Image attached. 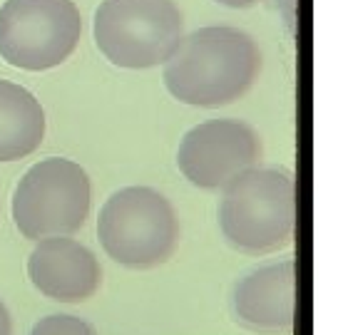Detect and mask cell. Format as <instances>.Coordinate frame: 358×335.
Wrapping results in <instances>:
<instances>
[{"label":"cell","instance_id":"1","mask_svg":"<svg viewBox=\"0 0 358 335\" xmlns=\"http://www.w3.org/2000/svg\"><path fill=\"white\" fill-rule=\"evenodd\" d=\"M262 70V52L249 33L209 25L182 38L164 62V84L192 107H222L239 100Z\"/></svg>","mask_w":358,"mask_h":335},{"label":"cell","instance_id":"2","mask_svg":"<svg viewBox=\"0 0 358 335\" xmlns=\"http://www.w3.org/2000/svg\"><path fill=\"white\" fill-rule=\"evenodd\" d=\"M219 229L241 253H274L296 229V184L286 169L254 167L224 186Z\"/></svg>","mask_w":358,"mask_h":335},{"label":"cell","instance_id":"3","mask_svg":"<svg viewBox=\"0 0 358 335\" xmlns=\"http://www.w3.org/2000/svg\"><path fill=\"white\" fill-rule=\"evenodd\" d=\"M97 236L112 261L142 271L174 253L179 221L164 194L150 186H124L100 209Z\"/></svg>","mask_w":358,"mask_h":335},{"label":"cell","instance_id":"4","mask_svg":"<svg viewBox=\"0 0 358 335\" xmlns=\"http://www.w3.org/2000/svg\"><path fill=\"white\" fill-rule=\"evenodd\" d=\"M92 33L112 65L150 70L174 55L185 38V17L174 0H102Z\"/></svg>","mask_w":358,"mask_h":335},{"label":"cell","instance_id":"5","mask_svg":"<svg viewBox=\"0 0 358 335\" xmlns=\"http://www.w3.org/2000/svg\"><path fill=\"white\" fill-rule=\"evenodd\" d=\"M90 177L78 162L50 156L33 164L13 194V221L25 239L70 236L90 214Z\"/></svg>","mask_w":358,"mask_h":335},{"label":"cell","instance_id":"6","mask_svg":"<svg viewBox=\"0 0 358 335\" xmlns=\"http://www.w3.org/2000/svg\"><path fill=\"white\" fill-rule=\"evenodd\" d=\"M83 17L73 0H6L0 6V57L28 73H43L73 55Z\"/></svg>","mask_w":358,"mask_h":335},{"label":"cell","instance_id":"7","mask_svg":"<svg viewBox=\"0 0 358 335\" xmlns=\"http://www.w3.org/2000/svg\"><path fill=\"white\" fill-rule=\"evenodd\" d=\"M262 137L239 119H209L185 134L177 167L189 184L217 191L262 164Z\"/></svg>","mask_w":358,"mask_h":335},{"label":"cell","instance_id":"8","mask_svg":"<svg viewBox=\"0 0 358 335\" xmlns=\"http://www.w3.org/2000/svg\"><path fill=\"white\" fill-rule=\"evenodd\" d=\"M28 276L45 298L57 303H83L95 296L102 268L87 246L67 236H50L35 244Z\"/></svg>","mask_w":358,"mask_h":335},{"label":"cell","instance_id":"9","mask_svg":"<svg viewBox=\"0 0 358 335\" xmlns=\"http://www.w3.org/2000/svg\"><path fill=\"white\" fill-rule=\"evenodd\" d=\"M231 313L254 333H289L296 315V263L286 258L241 278L231 296Z\"/></svg>","mask_w":358,"mask_h":335},{"label":"cell","instance_id":"10","mask_svg":"<svg viewBox=\"0 0 358 335\" xmlns=\"http://www.w3.org/2000/svg\"><path fill=\"white\" fill-rule=\"evenodd\" d=\"M45 137V112L38 97L10 80H0V162L33 154Z\"/></svg>","mask_w":358,"mask_h":335},{"label":"cell","instance_id":"11","mask_svg":"<svg viewBox=\"0 0 358 335\" xmlns=\"http://www.w3.org/2000/svg\"><path fill=\"white\" fill-rule=\"evenodd\" d=\"M30 335H97L95 328L75 315H48L38 320Z\"/></svg>","mask_w":358,"mask_h":335},{"label":"cell","instance_id":"12","mask_svg":"<svg viewBox=\"0 0 358 335\" xmlns=\"http://www.w3.org/2000/svg\"><path fill=\"white\" fill-rule=\"evenodd\" d=\"M0 335H13V323H10V313H8L6 303L0 301Z\"/></svg>","mask_w":358,"mask_h":335},{"label":"cell","instance_id":"13","mask_svg":"<svg viewBox=\"0 0 358 335\" xmlns=\"http://www.w3.org/2000/svg\"><path fill=\"white\" fill-rule=\"evenodd\" d=\"M217 3H222L227 8H252L259 0H217Z\"/></svg>","mask_w":358,"mask_h":335}]
</instances>
